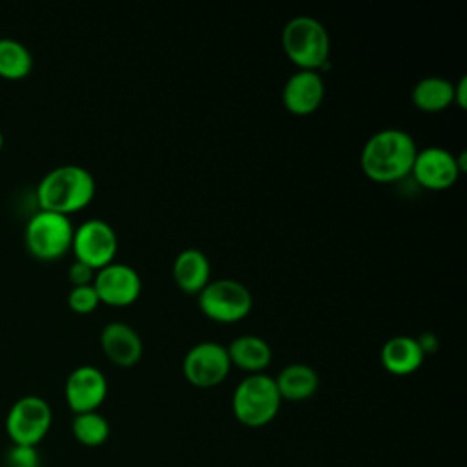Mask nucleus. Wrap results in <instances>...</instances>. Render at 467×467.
<instances>
[{
  "label": "nucleus",
  "mask_w": 467,
  "mask_h": 467,
  "mask_svg": "<svg viewBox=\"0 0 467 467\" xmlns=\"http://www.w3.org/2000/svg\"><path fill=\"white\" fill-rule=\"evenodd\" d=\"M410 173L429 190H445L452 186L462 173L456 155L443 146H427L416 151Z\"/></svg>",
  "instance_id": "obj_12"
},
{
  "label": "nucleus",
  "mask_w": 467,
  "mask_h": 467,
  "mask_svg": "<svg viewBox=\"0 0 467 467\" xmlns=\"http://www.w3.org/2000/svg\"><path fill=\"white\" fill-rule=\"evenodd\" d=\"M281 396L275 379L265 372L243 378L232 396V410L239 423L250 429L268 425L279 412Z\"/></svg>",
  "instance_id": "obj_4"
},
{
  "label": "nucleus",
  "mask_w": 467,
  "mask_h": 467,
  "mask_svg": "<svg viewBox=\"0 0 467 467\" xmlns=\"http://www.w3.org/2000/svg\"><path fill=\"white\" fill-rule=\"evenodd\" d=\"M232 368L228 350L217 341H201L182 358V374L197 389H212L224 381Z\"/></svg>",
  "instance_id": "obj_9"
},
{
  "label": "nucleus",
  "mask_w": 467,
  "mask_h": 467,
  "mask_svg": "<svg viewBox=\"0 0 467 467\" xmlns=\"http://www.w3.org/2000/svg\"><path fill=\"white\" fill-rule=\"evenodd\" d=\"M454 97V82L445 77L429 75L420 78L412 88V102L421 111L445 109Z\"/></svg>",
  "instance_id": "obj_19"
},
{
  "label": "nucleus",
  "mask_w": 467,
  "mask_h": 467,
  "mask_svg": "<svg viewBox=\"0 0 467 467\" xmlns=\"http://www.w3.org/2000/svg\"><path fill=\"white\" fill-rule=\"evenodd\" d=\"M381 365L394 376H407L418 370L425 359V354L416 337L398 334L389 337L379 350Z\"/></svg>",
  "instance_id": "obj_15"
},
{
  "label": "nucleus",
  "mask_w": 467,
  "mask_h": 467,
  "mask_svg": "<svg viewBox=\"0 0 467 467\" xmlns=\"http://www.w3.org/2000/svg\"><path fill=\"white\" fill-rule=\"evenodd\" d=\"M100 299L91 285H82V286H71L67 294V306L77 312V314H89L99 306Z\"/></svg>",
  "instance_id": "obj_22"
},
{
  "label": "nucleus",
  "mask_w": 467,
  "mask_h": 467,
  "mask_svg": "<svg viewBox=\"0 0 467 467\" xmlns=\"http://www.w3.org/2000/svg\"><path fill=\"white\" fill-rule=\"evenodd\" d=\"M201 312L219 323H234L243 319L252 310V292L248 286L232 277L210 279L197 294Z\"/></svg>",
  "instance_id": "obj_6"
},
{
  "label": "nucleus",
  "mask_w": 467,
  "mask_h": 467,
  "mask_svg": "<svg viewBox=\"0 0 467 467\" xmlns=\"http://www.w3.org/2000/svg\"><path fill=\"white\" fill-rule=\"evenodd\" d=\"M274 379L281 400L288 401L308 400L319 387L317 372L306 363H288Z\"/></svg>",
  "instance_id": "obj_18"
},
{
  "label": "nucleus",
  "mask_w": 467,
  "mask_h": 467,
  "mask_svg": "<svg viewBox=\"0 0 467 467\" xmlns=\"http://www.w3.org/2000/svg\"><path fill=\"white\" fill-rule=\"evenodd\" d=\"M100 347L106 358L122 368L133 367L142 358V339L139 332L124 321H109L100 330Z\"/></svg>",
  "instance_id": "obj_14"
},
{
  "label": "nucleus",
  "mask_w": 467,
  "mask_h": 467,
  "mask_svg": "<svg viewBox=\"0 0 467 467\" xmlns=\"http://www.w3.org/2000/svg\"><path fill=\"white\" fill-rule=\"evenodd\" d=\"M416 339H418V343H420L423 354L434 352V350L438 348V337H436L432 332H421Z\"/></svg>",
  "instance_id": "obj_26"
},
{
  "label": "nucleus",
  "mask_w": 467,
  "mask_h": 467,
  "mask_svg": "<svg viewBox=\"0 0 467 467\" xmlns=\"http://www.w3.org/2000/svg\"><path fill=\"white\" fill-rule=\"evenodd\" d=\"M210 261L199 248H182L173 259V281L186 294H199L210 283Z\"/></svg>",
  "instance_id": "obj_16"
},
{
  "label": "nucleus",
  "mask_w": 467,
  "mask_h": 467,
  "mask_svg": "<svg viewBox=\"0 0 467 467\" xmlns=\"http://www.w3.org/2000/svg\"><path fill=\"white\" fill-rule=\"evenodd\" d=\"M93 288L100 303L111 306H128L137 301L142 290L140 275L126 263H109L95 272Z\"/></svg>",
  "instance_id": "obj_10"
},
{
  "label": "nucleus",
  "mask_w": 467,
  "mask_h": 467,
  "mask_svg": "<svg viewBox=\"0 0 467 467\" xmlns=\"http://www.w3.org/2000/svg\"><path fill=\"white\" fill-rule=\"evenodd\" d=\"M117 248V232L104 219H86L73 230L71 250L75 254V261L91 266L95 272L115 261Z\"/></svg>",
  "instance_id": "obj_8"
},
{
  "label": "nucleus",
  "mask_w": 467,
  "mask_h": 467,
  "mask_svg": "<svg viewBox=\"0 0 467 467\" xmlns=\"http://www.w3.org/2000/svg\"><path fill=\"white\" fill-rule=\"evenodd\" d=\"M95 277V270L80 261H75L67 268V279L73 286H82V285H91Z\"/></svg>",
  "instance_id": "obj_24"
},
{
  "label": "nucleus",
  "mask_w": 467,
  "mask_h": 467,
  "mask_svg": "<svg viewBox=\"0 0 467 467\" xmlns=\"http://www.w3.org/2000/svg\"><path fill=\"white\" fill-rule=\"evenodd\" d=\"M33 69V55L16 38H0V78L22 80Z\"/></svg>",
  "instance_id": "obj_20"
},
{
  "label": "nucleus",
  "mask_w": 467,
  "mask_h": 467,
  "mask_svg": "<svg viewBox=\"0 0 467 467\" xmlns=\"http://www.w3.org/2000/svg\"><path fill=\"white\" fill-rule=\"evenodd\" d=\"M71 432L80 445L100 447L109 438V423L99 410L80 412L73 416Z\"/></svg>",
  "instance_id": "obj_21"
},
{
  "label": "nucleus",
  "mask_w": 467,
  "mask_h": 467,
  "mask_svg": "<svg viewBox=\"0 0 467 467\" xmlns=\"http://www.w3.org/2000/svg\"><path fill=\"white\" fill-rule=\"evenodd\" d=\"M73 230V223L67 215L38 210L26 223V248L40 261L60 259L71 250Z\"/></svg>",
  "instance_id": "obj_5"
},
{
  "label": "nucleus",
  "mask_w": 467,
  "mask_h": 467,
  "mask_svg": "<svg viewBox=\"0 0 467 467\" xmlns=\"http://www.w3.org/2000/svg\"><path fill=\"white\" fill-rule=\"evenodd\" d=\"M2 148H4V133L0 130V151H2Z\"/></svg>",
  "instance_id": "obj_27"
},
{
  "label": "nucleus",
  "mask_w": 467,
  "mask_h": 467,
  "mask_svg": "<svg viewBox=\"0 0 467 467\" xmlns=\"http://www.w3.org/2000/svg\"><path fill=\"white\" fill-rule=\"evenodd\" d=\"M64 396L75 414L97 410L108 396V379L99 367L78 365L66 378Z\"/></svg>",
  "instance_id": "obj_11"
},
{
  "label": "nucleus",
  "mask_w": 467,
  "mask_h": 467,
  "mask_svg": "<svg viewBox=\"0 0 467 467\" xmlns=\"http://www.w3.org/2000/svg\"><path fill=\"white\" fill-rule=\"evenodd\" d=\"M226 350L230 363L248 374L263 372L272 361L270 345L255 334H241L234 337Z\"/></svg>",
  "instance_id": "obj_17"
},
{
  "label": "nucleus",
  "mask_w": 467,
  "mask_h": 467,
  "mask_svg": "<svg viewBox=\"0 0 467 467\" xmlns=\"http://www.w3.org/2000/svg\"><path fill=\"white\" fill-rule=\"evenodd\" d=\"M452 102H456L460 108L467 106V77H460V80L454 84Z\"/></svg>",
  "instance_id": "obj_25"
},
{
  "label": "nucleus",
  "mask_w": 467,
  "mask_h": 467,
  "mask_svg": "<svg viewBox=\"0 0 467 467\" xmlns=\"http://www.w3.org/2000/svg\"><path fill=\"white\" fill-rule=\"evenodd\" d=\"M416 142L400 128H385L372 133L361 148L359 164L363 173L376 182H394L410 173Z\"/></svg>",
  "instance_id": "obj_1"
},
{
  "label": "nucleus",
  "mask_w": 467,
  "mask_h": 467,
  "mask_svg": "<svg viewBox=\"0 0 467 467\" xmlns=\"http://www.w3.org/2000/svg\"><path fill=\"white\" fill-rule=\"evenodd\" d=\"M4 462L5 467H40V452L36 447L11 445Z\"/></svg>",
  "instance_id": "obj_23"
},
{
  "label": "nucleus",
  "mask_w": 467,
  "mask_h": 467,
  "mask_svg": "<svg viewBox=\"0 0 467 467\" xmlns=\"http://www.w3.org/2000/svg\"><path fill=\"white\" fill-rule=\"evenodd\" d=\"M286 57L299 69L323 71L330 57V36L327 27L310 15L292 16L281 33Z\"/></svg>",
  "instance_id": "obj_3"
},
{
  "label": "nucleus",
  "mask_w": 467,
  "mask_h": 467,
  "mask_svg": "<svg viewBox=\"0 0 467 467\" xmlns=\"http://www.w3.org/2000/svg\"><path fill=\"white\" fill-rule=\"evenodd\" d=\"M53 410L49 403L35 394L18 398L5 416V432L11 445L36 447L49 432Z\"/></svg>",
  "instance_id": "obj_7"
},
{
  "label": "nucleus",
  "mask_w": 467,
  "mask_h": 467,
  "mask_svg": "<svg viewBox=\"0 0 467 467\" xmlns=\"http://www.w3.org/2000/svg\"><path fill=\"white\" fill-rule=\"evenodd\" d=\"M325 99V80L319 71L297 69L283 86V104L296 115L316 111Z\"/></svg>",
  "instance_id": "obj_13"
},
{
  "label": "nucleus",
  "mask_w": 467,
  "mask_h": 467,
  "mask_svg": "<svg viewBox=\"0 0 467 467\" xmlns=\"http://www.w3.org/2000/svg\"><path fill=\"white\" fill-rule=\"evenodd\" d=\"M91 171L80 164H60L49 170L36 186L38 210L71 215L84 210L95 197Z\"/></svg>",
  "instance_id": "obj_2"
}]
</instances>
